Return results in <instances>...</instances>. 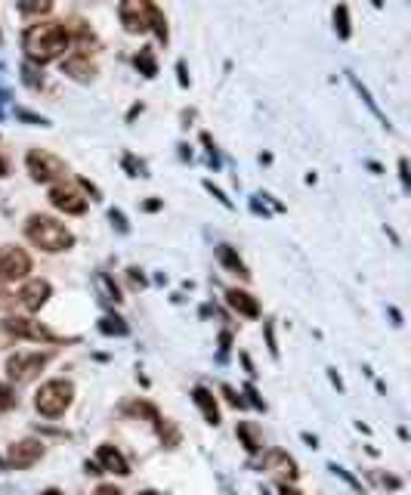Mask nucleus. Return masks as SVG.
Here are the masks:
<instances>
[{"mask_svg":"<svg viewBox=\"0 0 411 495\" xmlns=\"http://www.w3.org/2000/svg\"><path fill=\"white\" fill-rule=\"evenodd\" d=\"M247 396H251L254 406H263V399H257V390H254V387H247Z\"/></svg>","mask_w":411,"mask_h":495,"instance_id":"nucleus-31","label":"nucleus"},{"mask_svg":"<svg viewBox=\"0 0 411 495\" xmlns=\"http://www.w3.org/2000/svg\"><path fill=\"white\" fill-rule=\"evenodd\" d=\"M217 254H220V260H223V263H226L229 269L235 272V276H242V279H251V272H247V267H244V263L235 257V251H232V248H229V245H220V248H217Z\"/></svg>","mask_w":411,"mask_h":495,"instance_id":"nucleus-17","label":"nucleus"},{"mask_svg":"<svg viewBox=\"0 0 411 495\" xmlns=\"http://www.w3.org/2000/svg\"><path fill=\"white\" fill-rule=\"evenodd\" d=\"M140 495H158V492H140Z\"/></svg>","mask_w":411,"mask_h":495,"instance_id":"nucleus-35","label":"nucleus"},{"mask_svg":"<svg viewBox=\"0 0 411 495\" xmlns=\"http://www.w3.org/2000/svg\"><path fill=\"white\" fill-rule=\"evenodd\" d=\"M278 495H300V492H297V489H294V486H288V483H281V486H278Z\"/></svg>","mask_w":411,"mask_h":495,"instance_id":"nucleus-29","label":"nucleus"},{"mask_svg":"<svg viewBox=\"0 0 411 495\" xmlns=\"http://www.w3.org/2000/svg\"><path fill=\"white\" fill-rule=\"evenodd\" d=\"M238 437H242L244 449L251 452V455H254V452H260V446H263V443H260V437H257L254 424H247V421H242V424H238Z\"/></svg>","mask_w":411,"mask_h":495,"instance_id":"nucleus-18","label":"nucleus"},{"mask_svg":"<svg viewBox=\"0 0 411 495\" xmlns=\"http://www.w3.org/2000/svg\"><path fill=\"white\" fill-rule=\"evenodd\" d=\"M121 13V22L130 34H142L152 28V4H142V0H127V4L118 6Z\"/></svg>","mask_w":411,"mask_h":495,"instance_id":"nucleus-8","label":"nucleus"},{"mask_svg":"<svg viewBox=\"0 0 411 495\" xmlns=\"http://www.w3.org/2000/svg\"><path fill=\"white\" fill-rule=\"evenodd\" d=\"M72 399H74L72 381L53 378V381L40 384V390L34 394V408H38L44 418H59V415H65V408L72 406Z\"/></svg>","mask_w":411,"mask_h":495,"instance_id":"nucleus-3","label":"nucleus"},{"mask_svg":"<svg viewBox=\"0 0 411 495\" xmlns=\"http://www.w3.org/2000/svg\"><path fill=\"white\" fill-rule=\"evenodd\" d=\"M111 220H115V223H118V229H127V223H124V217L118 214V211H111Z\"/></svg>","mask_w":411,"mask_h":495,"instance_id":"nucleus-30","label":"nucleus"},{"mask_svg":"<svg viewBox=\"0 0 411 495\" xmlns=\"http://www.w3.org/2000/svg\"><path fill=\"white\" fill-rule=\"evenodd\" d=\"M266 471L278 474L281 483H294L297 477H300V471H297V465H294V458H291L288 452H281V449H272L269 455H266Z\"/></svg>","mask_w":411,"mask_h":495,"instance_id":"nucleus-12","label":"nucleus"},{"mask_svg":"<svg viewBox=\"0 0 411 495\" xmlns=\"http://www.w3.org/2000/svg\"><path fill=\"white\" fill-rule=\"evenodd\" d=\"M50 282L47 279H28L25 285L19 288V297L16 301L22 304V310H28V313H38L40 306H44L47 301H50Z\"/></svg>","mask_w":411,"mask_h":495,"instance_id":"nucleus-11","label":"nucleus"},{"mask_svg":"<svg viewBox=\"0 0 411 495\" xmlns=\"http://www.w3.org/2000/svg\"><path fill=\"white\" fill-rule=\"evenodd\" d=\"M44 495H62V492H59V489H47Z\"/></svg>","mask_w":411,"mask_h":495,"instance_id":"nucleus-34","label":"nucleus"},{"mask_svg":"<svg viewBox=\"0 0 411 495\" xmlns=\"http://www.w3.org/2000/svg\"><path fill=\"white\" fill-rule=\"evenodd\" d=\"M16 301V297L10 294V291H4V288H0V310H6V306H10Z\"/></svg>","mask_w":411,"mask_h":495,"instance_id":"nucleus-25","label":"nucleus"},{"mask_svg":"<svg viewBox=\"0 0 411 495\" xmlns=\"http://www.w3.org/2000/svg\"><path fill=\"white\" fill-rule=\"evenodd\" d=\"M152 28H155V34L161 40H167V22H164V16H161V10L155 4H152Z\"/></svg>","mask_w":411,"mask_h":495,"instance_id":"nucleus-22","label":"nucleus"},{"mask_svg":"<svg viewBox=\"0 0 411 495\" xmlns=\"http://www.w3.org/2000/svg\"><path fill=\"white\" fill-rule=\"evenodd\" d=\"M223 394H226V399H229L232 406H242V399L235 396V390H232V387H223Z\"/></svg>","mask_w":411,"mask_h":495,"instance_id":"nucleus-27","label":"nucleus"},{"mask_svg":"<svg viewBox=\"0 0 411 495\" xmlns=\"http://www.w3.org/2000/svg\"><path fill=\"white\" fill-rule=\"evenodd\" d=\"M40 458H44V443L34 440V437L13 443L10 452H6V462H10V467H16V471H25V467L38 465Z\"/></svg>","mask_w":411,"mask_h":495,"instance_id":"nucleus-9","label":"nucleus"},{"mask_svg":"<svg viewBox=\"0 0 411 495\" xmlns=\"http://www.w3.org/2000/svg\"><path fill=\"white\" fill-rule=\"evenodd\" d=\"M96 495H124V492H121V489H115V486H108V483H106V486H99V489H96Z\"/></svg>","mask_w":411,"mask_h":495,"instance_id":"nucleus-26","label":"nucleus"},{"mask_svg":"<svg viewBox=\"0 0 411 495\" xmlns=\"http://www.w3.org/2000/svg\"><path fill=\"white\" fill-rule=\"evenodd\" d=\"M16 406V396H13V387L10 384L0 381V408H13Z\"/></svg>","mask_w":411,"mask_h":495,"instance_id":"nucleus-24","label":"nucleus"},{"mask_svg":"<svg viewBox=\"0 0 411 495\" xmlns=\"http://www.w3.org/2000/svg\"><path fill=\"white\" fill-rule=\"evenodd\" d=\"M50 10H53V4H22L19 6V13H25V16H44Z\"/></svg>","mask_w":411,"mask_h":495,"instance_id":"nucleus-23","label":"nucleus"},{"mask_svg":"<svg viewBox=\"0 0 411 495\" xmlns=\"http://www.w3.org/2000/svg\"><path fill=\"white\" fill-rule=\"evenodd\" d=\"M62 72L72 74L74 81H90L93 74H96V65L90 62V53H84V50H74V53L62 62Z\"/></svg>","mask_w":411,"mask_h":495,"instance_id":"nucleus-14","label":"nucleus"},{"mask_svg":"<svg viewBox=\"0 0 411 495\" xmlns=\"http://www.w3.org/2000/svg\"><path fill=\"white\" fill-rule=\"evenodd\" d=\"M226 304L232 306L235 313L247 316V319H254V316H260V304H257V301H254V297L247 294V291H238V288H229V291H226Z\"/></svg>","mask_w":411,"mask_h":495,"instance_id":"nucleus-15","label":"nucleus"},{"mask_svg":"<svg viewBox=\"0 0 411 495\" xmlns=\"http://www.w3.org/2000/svg\"><path fill=\"white\" fill-rule=\"evenodd\" d=\"M96 458H99V467H102V471H111V474H118V477H127V474H130V465H127V458L121 455V449H115L111 443H102L99 452H96Z\"/></svg>","mask_w":411,"mask_h":495,"instance_id":"nucleus-13","label":"nucleus"},{"mask_svg":"<svg viewBox=\"0 0 411 495\" xmlns=\"http://www.w3.org/2000/svg\"><path fill=\"white\" fill-rule=\"evenodd\" d=\"M50 204L56 211H62V214H84L87 211V199L81 195V189H74L68 183H59L50 189Z\"/></svg>","mask_w":411,"mask_h":495,"instance_id":"nucleus-10","label":"nucleus"},{"mask_svg":"<svg viewBox=\"0 0 411 495\" xmlns=\"http://www.w3.org/2000/svg\"><path fill=\"white\" fill-rule=\"evenodd\" d=\"M10 174V167H6V161H4V155H0V177H6Z\"/></svg>","mask_w":411,"mask_h":495,"instance_id":"nucleus-33","label":"nucleus"},{"mask_svg":"<svg viewBox=\"0 0 411 495\" xmlns=\"http://www.w3.org/2000/svg\"><path fill=\"white\" fill-rule=\"evenodd\" d=\"M72 44V31L65 28V22H34L22 38V47L28 53L31 62H53L59 59Z\"/></svg>","mask_w":411,"mask_h":495,"instance_id":"nucleus-1","label":"nucleus"},{"mask_svg":"<svg viewBox=\"0 0 411 495\" xmlns=\"http://www.w3.org/2000/svg\"><path fill=\"white\" fill-rule=\"evenodd\" d=\"M136 68H140V72L145 74V78H155V74H158V65H155V53H152L149 47H145V50H140V53H136Z\"/></svg>","mask_w":411,"mask_h":495,"instance_id":"nucleus-19","label":"nucleus"},{"mask_svg":"<svg viewBox=\"0 0 411 495\" xmlns=\"http://www.w3.org/2000/svg\"><path fill=\"white\" fill-rule=\"evenodd\" d=\"M0 328L10 338H22V340H47V344L62 340L56 331H50L47 326H40V322H34V319H25V316H10V319L0 322Z\"/></svg>","mask_w":411,"mask_h":495,"instance_id":"nucleus-6","label":"nucleus"},{"mask_svg":"<svg viewBox=\"0 0 411 495\" xmlns=\"http://www.w3.org/2000/svg\"><path fill=\"white\" fill-rule=\"evenodd\" d=\"M334 22H337L340 38H349V10L347 6H337V10H334Z\"/></svg>","mask_w":411,"mask_h":495,"instance_id":"nucleus-21","label":"nucleus"},{"mask_svg":"<svg viewBox=\"0 0 411 495\" xmlns=\"http://www.w3.org/2000/svg\"><path fill=\"white\" fill-rule=\"evenodd\" d=\"M99 328L106 331V335H127L124 319H118V316H106V319L99 322Z\"/></svg>","mask_w":411,"mask_h":495,"instance_id":"nucleus-20","label":"nucleus"},{"mask_svg":"<svg viewBox=\"0 0 411 495\" xmlns=\"http://www.w3.org/2000/svg\"><path fill=\"white\" fill-rule=\"evenodd\" d=\"M192 399H195V406L201 408L204 421H208V424H220V408H217V399H213V394H210L208 387H195V390H192Z\"/></svg>","mask_w":411,"mask_h":495,"instance_id":"nucleus-16","label":"nucleus"},{"mask_svg":"<svg viewBox=\"0 0 411 495\" xmlns=\"http://www.w3.org/2000/svg\"><path fill=\"white\" fill-rule=\"evenodd\" d=\"M50 360H53V353H16L6 360V374H10V381L25 384L44 369Z\"/></svg>","mask_w":411,"mask_h":495,"instance_id":"nucleus-7","label":"nucleus"},{"mask_svg":"<svg viewBox=\"0 0 411 495\" xmlns=\"http://www.w3.org/2000/svg\"><path fill=\"white\" fill-rule=\"evenodd\" d=\"M25 235H28L31 245H38L40 251H47V254L68 251V248L74 245L72 229H68L65 223H59V220H53V217H44V214L28 217V223H25Z\"/></svg>","mask_w":411,"mask_h":495,"instance_id":"nucleus-2","label":"nucleus"},{"mask_svg":"<svg viewBox=\"0 0 411 495\" xmlns=\"http://www.w3.org/2000/svg\"><path fill=\"white\" fill-rule=\"evenodd\" d=\"M31 272V257L19 245L0 248V282H22Z\"/></svg>","mask_w":411,"mask_h":495,"instance_id":"nucleus-5","label":"nucleus"},{"mask_svg":"<svg viewBox=\"0 0 411 495\" xmlns=\"http://www.w3.org/2000/svg\"><path fill=\"white\" fill-rule=\"evenodd\" d=\"M399 174H402V186H408V161H399Z\"/></svg>","mask_w":411,"mask_h":495,"instance_id":"nucleus-28","label":"nucleus"},{"mask_svg":"<svg viewBox=\"0 0 411 495\" xmlns=\"http://www.w3.org/2000/svg\"><path fill=\"white\" fill-rule=\"evenodd\" d=\"M25 167H28L34 183H53V180H62L65 177V161L56 158L53 152H47V149H31L28 155H25Z\"/></svg>","mask_w":411,"mask_h":495,"instance_id":"nucleus-4","label":"nucleus"},{"mask_svg":"<svg viewBox=\"0 0 411 495\" xmlns=\"http://www.w3.org/2000/svg\"><path fill=\"white\" fill-rule=\"evenodd\" d=\"M10 340H13V338H10V335H6V331H4V328H0V347H6V344H10Z\"/></svg>","mask_w":411,"mask_h":495,"instance_id":"nucleus-32","label":"nucleus"}]
</instances>
